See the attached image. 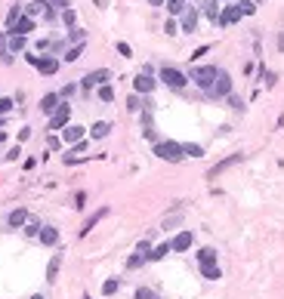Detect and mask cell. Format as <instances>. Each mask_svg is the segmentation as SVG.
<instances>
[{
	"instance_id": "obj_29",
	"label": "cell",
	"mask_w": 284,
	"mask_h": 299,
	"mask_svg": "<svg viewBox=\"0 0 284 299\" xmlns=\"http://www.w3.org/2000/svg\"><path fill=\"white\" fill-rule=\"evenodd\" d=\"M183 154L186 157H204V148L195 145V142H183Z\"/></svg>"
},
{
	"instance_id": "obj_14",
	"label": "cell",
	"mask_w": 284,
	"mask_h": 299,
	"mask_svg": "<svg viewBox=\"0 0 284 299\" xmlns=\"http://www.w3.org/2000/svg\"><path fill=\"white\" fill-rule=\"evenodd\" d=\"M62 139H65V142H71V145L84 142V126H77V123H68L65 130H62Z\"/></svg>"
},
{
	"instance_id": "obj_33",
	"label": "cell",
	"mask_w": 284,
	"mask_h": 299,
	"mask_svg": "<svg viewBox=\"0 0 284 299\" xmlns=\"http://www.w3.org/2000/svg\"><path fill=\"white\" fill-rule=\"evenodd\" d=\"M68 40H71L74 47H77V43H84V40H87V31H84V28H71V31H68Z\"/></svg>"
},
{
	"instance_id": "obj_51",
	"label": "cell",
	"mask_w": 284,
	"mask_h": 299,
	"mask_svg": "<svg viewBox=\"0 0 284 299\" xmlns=\"http://www.w3.org/2000/svg\"><path fill=\"white\" fill-rule=\"evenodd\" d=\"M25 62H28V65H34V68H37V62H40V56H34V53H28V56H25Z\"/></svg>"
},
{
	"instance_id": "obj_58",
	"label": "cell",
	"mask_w": 284,
	"mask_h": 299,
	"mask_svg": "<svg viewBox=\"0 0 284 299\" xmlns=\"http://www.w3.org/2000/svg\"><path fill=\"white\" fill-rule=\"evenodd\" d=\"M84 299H93V296H87V293H84Z\"/></svg>"
},
{
	"instance_id": "obj_46",
	"label": "cell",
	"mask_w": 284,
	"mask_h": 299,
	"mask_svg": "<svg viewBox=\"0 0 284 299\" xmlns=\"http://www.w3.org/2000/svg\"><path fill=\"white\" fill-rule=\"evenodd\" d=\"M118 53H121V56H127V59H130V56H133V50H130V43H124V40L118 43Z\"/></svg>"
},
{
	"instance_id": "obj_44",
	"label": "cell",
	"mask_w": 284,
	"mask_h": 299,
	"mask_svg": "<svg viewBox=\"0 0 284 299\" xmlns=\"http://www.w3.org/2000/svg\"><path fill=\"white\" fill-rule=\"evenodd\" d=\"M136 253H142V256H149V253H152V240H139V244H136Z\"/></svg>"
},
{
	"instance_id": "obj_30",
	"label": "cell",
	"mask_w": 284,
	"mask_h": 299,
	"mask_svg": "<svg viewBox=\"0 0 284 299\" xmlns=\"http://www.w3.org/2000/svg\"><path fill=\"white\" fill-rule=\"evenodd\" d=\"M201 274L207 281H220L222 278V271H220V266H201Z\"/></svg>"
},
{
	"instance_id": "obj_22",
	"label": "cell",
	"mask_w": 284,
	"mask_h": 299,
	"mask_svg": "<svg viewBox=\"0 0 284 299\" xmlns=\"http://www.w3.org/2000/svg\"><path fill=\"white\" fill-rule=\"evenodd\" d=\"M108 133H111V123H105V120H96L90 126V136H93V139H105Z\"/></svg>"
},
{
	"instance_id": "obj_21",
	"label": "cell",
	"mask_w": 284,
	"mask_h": 299,
	"mask_svg": "<svg viewBox=\"0 0 284 299\" xmlns=\"http://www.w3.org/2000/svg\"><path fill=\"white\" fill-rule=\"evenodd\" d=\"M0 59H3V65L13 62V53H9V34L0 31Z\"/></svg>"
},
{
	"instance_id": "obj_11",
	"label": "cell",
	"mask_w": 284,
	"mask_h": 299,
	"mask_svg": "<svg viewBox=\"0 0 284 299\" xmlns=\"http://www.w3.org/2000/svg\"><path fill=\"white\" fill-rule=\"evenodd\" d=\"M28 219H31V216H28L25 207H16V210L6 216V225H9V228H25V225H28Z\"/></svg>"
},
{
	"instance_id": "obj_41",
	"label": "cell",
	"mask_w": 284,
	"mask_h": 299,
	"mask_svg": "<svg viewBox=\"0 0 284 299\" xmlns=\"http://www.w3.org/2000/svg\"><path fill=\"white\" fill-rule=\"evenodd\" d=\"M62 22H65L68 28H74V22H77V13H74V9H65V13H62Z\"/></svg>"
},
{
	"instance_id": "obj_49",
	"label": "cell",
	"mask_w": 284,
	"mask_h": 299,
	"mask_svg": "<svg viewBox=\"0 0 284 299\" xmlns=\"http://www.w3.org/2000/svg\"><path fill=\"white\" fill-rule=\"evenodd\" d=\"M229 105H232V108H238V111H241V108H244V105H241V99H238V96H235V93H232V96H229Z\"/></svg>"
},
{
	"instance_id": "obj_7",
	"label": "cell",
	"mask_w": 284,
	"mask_h": 299,
	"mask_svg": "<svg viewBox=\"0 0 284 299\" xmlns=\"http://www.w3.org/2000/svg\"><path fill=\"white\" fill-rule=\"evenodd\" d=\"M198 19H201V9L198 6H186L183 9V22H179V28H183V34H191L198 28Z\"/></svg>"
},
{
	"instance_id": "obj_39",
	"label": "cell",
	"mask_w": 284,
	"mask_h": 299,
	"mask_svg": "<svg viewBox=\"0 0 284 299\" xmlns=\"http://www.w3.org/2000/svg\"><path fill=\"white\" fill-rule=\"evenodd\" d=\"M99 99H102V102H111V99H115V90H111L108 84H102V87H99Z\"/></svg>"
},
{
	"instance_id": "obj_57",
	"label": "cell",
	"mask_w": 284,
	"mask_h": 299,
	"mask_svg": "<svg viewBox=\"0 0 284 299\" xmlns=\"http://www.w3.org/2000/svg\"><path fill=\"white\" fill-rule=\"evenodd\" d=\"M0 130H3V118H0Z\"/></svg>"
},
{
	"instance_id": "obj_6",
	"label": "cell",
	"mask_w": 284,
	"mask_h": 299,
	"mask_svg": "<svg viewBox=\"0 0 284 299\" xmlns=\"http://www.w3.org/2000/svg\"><path fill=\"white\" fill-rule=\"evenodd\" d=\"M155 87H158V80H155L152 74H136V77H133V93H136V96H149Z\"/></svg>"
},
{
	"instance_id": "obj_56",
	"label": "cell",
	"mask_w": 284,
	"mask_h": 299,
	"mask_svg": "<svg viewBox=\"0 0 284 299\" xmlns=\"http://www.w3.org/2000/svg\"><path fill=\"white\" fill-rule=\"evenodd\" d=\"M31 299H43V296H40V293H34V296H31Z\"/></svg>"
},
{
	"instance_id": "obj_13",
	"label": "cell",
	"mask_w": 284,
	"mask_h": 299,
	"mask_svg": "<svg viewBox=\"0 0 284 299\" xmlns=\"http://www.w3.org/2000/svg\"><path fill=\"white\" fill-rule=\"evenodd\" d=\"M241 157L244 154H232V157H225V160H220L217 167H210V173H207V179H217L222 170H229V167H235V164H241Z\"/></svg>"
},
{
	"instance_id": "obj_28",
	"label": "cell",
	"mask_w": 284,
	"mask_h": 299,
	"mask_svg": "<svg viewBox=\"0 0 284 299\" xmlns=\"http://www.w3.org/2000/svg\"><path fill=\"white\" fill-rule=\"evenodd\" d=\"M145 105H149V102H142V96H136V93L127 96V108L130 111H145Z\"/></svg>"
},
{
	"instance_id": "obj_27",
	"label": "cell",
	"mask_w": 284,
	"mask_h": 299,
	"mask_svg": "<svg viewBox=\"0 0 284 299\" xmlns=\"http://www.w3.org/2000/svg\"><path fill=\"white\" fill-rule=\"evenodd\" d=\"M25 9H28V19H34L37 13H47V0H31Z\"/></svg>"
},
{
	"instance_id": "obj_40",
	"label": "cell",
	"mask_w": 284,
	"mask_h": 299,
	"mask_svg": "<svg viewBox=\"0 0 284 299\" xmlns=\"http://www.w3.org/2000/svg\"><path fill=\"white\" fill-rule=\"evenodd\" d=\"M13 105H16V99H0V118H3V114H9V111H13Z\"/></svg>"
},
{
	"instance_id": "obj_18",
	"label": "cell",
	"mask_w": 284,
	"mask_h": 299,
	"mask_svg": "<svg viewBox=\"0 0 284 299\" xmlns=\"http://www.w3.org/2000/svg\"><path fill=\"white\" fill-rule=\"evenodd\" d=\"M37 71L40 74H56V71H59V59H56V56H40Z\"/></svg>"
},
{
	"instance_id": "obj_55",
	"label": "cell",
	"mask_w": 284,
	"mask_h": 299,
	"mask_svg": "<svg viewBox=\"0 0 284 299\" xmlns=\"http://www.w3.org/2000/svg\"><path fill=\"white\" fill-rule=\"evenodd\" d=\"M3 139H6V133H3V130H0V142H3Z\"/></svg>"
},
{
	"instance_id": "obj_23",
	"label": "cell",
	"mask_w": 284,
	"mask_h": 299,
	"mask_svg": "<svg viewBox=\"0 0 284 299\" xmlns=\"http://www.w3.org/2000/svg\"><path fill=\"white\" fill-rule=\"evenodd\" d=\"M204 16L220 22V0H204Z\"/></svg>"
},
{
	"instance_id": "obj_37",
	"label": "cell",
	"mask_w": 284,
	"mask_h": 299,
	"mask_svg": "<svg viewBox=\"0 0 284 299\" xmlns=\"http://www.w3.org/2000/svg\"><path fill=\"white\" fill-rule=\"evenodd\" d=\"M81 53H84V43H77V47H71L65 53V62H77V59H81Z\"/></svg>"
},
{
	"instance_id": "obj_34",
	"label": "cell",
	"mask_w": 284,
	"mask_h": 299,
	"mask_svg": "<svg viewBox=\"0 0 284 299\" xmlns=\"http://www.w3.org/2000/svg\"><path fill=\"white\" fill-rule=\"evenodd\" d=\"M118 287H121L118 278H108L105 284H102V293H105V296H115V293H118Z\"/></svg>"
},
{
	"instance_id": "obj_35",
	"label": "cell",
	"mask_w": 284,
	"mask_h": 299,
	"mask_svg": "<svg viewBox=\"0 0 284 299\" xmlns=\"http://www.w3.org/2000/svg\"><path fill=\"white\" fill-rule=\"evenodd\" d=\"M47 6L53 9V13H59V9L65 13V9H71V0H47Z\"/></svg>"
},
{
	"instance_id": "obj_8",
	"label": "cell",
	"mask_w": 284,
	"mask_h": 299,
	"mask_svg": "<svg viewBox=\"0 0 284 299\" xmlns=\"http://www.w3.org/2000/svg\"><path fill=\"white\" fill-rule=\"evenodd\" d=\"M108 77H111V71H108V68H99V71H90L87 77H81V90H93V87H102Z\"/></svg>"
},
{
	"instance_id": "obj_38",
	"label": "cell",
	"mask_w": 284,
	"mask_h": 299,
	"mask_svg": "<svg viewBox=\"0 0 284 299\" xmlns=\"http://www.w3.org/2000/svg\"><path fill=\"white\" fill-rule=\"evenodd\" d=\"M133 299H161V296H158L155 290H149V287H139V290H136V296Z\"/></svg>"
},
{
	"instance_id": "obj_42",
	"label": "cell",
	"mask_w": 284,
	"mask_h": 299,
	"mask_svg": "<svg viewBox=\"0 0 284 299\" xmlns=\"http://www.w3.org/2000/svg\"><path fill=\"white\" fill-rule=\"evenodd\" d=\"M25 235H28V238H37V235H40V222H31V219H28V225H25Z\"/></svg>"
},
{
	"instance_id": "obj_2",
	"label": "cell",
	"mask_w": 284,
	"mask_h": 299,
	"mask_svg": "<svg viewBox=\"0 0 284 299\" xmlns=\"http://www.w3.org/2000/svg\"><path fill=\"white\" fill-rule=\"evenodd\" d=\"M217 74H220V68H213V65H198V68H191V74H189V80L191 84H198L204 93L213 87V80H217Z\"/></svg>"
},
{
	"instance_id": "obj_45",
	"label": "cell",
	"mask_w": 284,
	"mask_h": 299,
	"mask_svg": "<svg viewBox=\"0 0 284 299\" xmlns=\"http://www.w3.org/2000/svg\"><path fill=\"white\" fill-rule=\"evenodd\" d=\"M84 201H87V191H77L74 194V207H77V210H84Z\"/></svg>"
},
{
	"instance_id": "obj_5",
	"label": "cell",
	"mask_w": 284,
	"mask_h": 299,
	"mask_svg": "<svg viewBox=\"0 0 284 299\" xmlns=\"http://www.w3.org/2000/svg\"><path fill=\"white\" fill-rule=\"evenodd\" d=\"M68 118H71V105L62 102V105L50 114V130H65V126H68Z\"/></svg>"
},
{
	"instance_id": "obj_17",
	"label": "cell",
	"mask_w": 284,
	"mask_h": 299,
	"mask_svg": "<svg viewBox=\"0 0 284 299\" xmlns=\"http://www.w3.org/2000/svg\"><path fill=\"white\" fill-rule=\"evenodd\" d=\"M59 105H62V99H59V93H47V96L40 99V111L47 114V118H50V114H53L56 108H59Z\"/></svg>"
},
{
	"instance_id": "obj_47",
	"label": "cell",
	"mask_w": 284,
	"mask_h": 299,
	"mask_svg": "<svg viewBox=\"0 0 284 299\" xmlns=\"http://www.w3.org/2000/svg\"><path fill=\"white\" fill-rule=\"evenodd\" d=\"M164 31H167V34H176V31H179V25H176V19H167V25H164Z\"/></svg>"
},
{
	"instance_id": "obj_54",
	"label": "cell",
	"mask_w": 284,
	"mask_h": 299,
	"mask_svg": "<svg viewBox=\"0 0 284 299\" xmlns=\"http://www.w3.org/2000/svg\"><path fill=\"white\" fill-rule=\"evenodd\" d=\"M149 3H152V6H164V0H149Z\"/></svg>"
},
{
	"instance_id": "obj_16",
	"label": "cell",
	"mask_w": 284,
	"mask_h": 299,
	"mask_svg": "<svg viewBox=\"0 0 284 299\" xmlns=\"http://www.w3.org/2000/svg\"><path fill=\"white\" fill-rule=\"evenodd\" d=\"M105 216H108V207H99L96 213H90V216H87V222L81 225V238H84V235H90V228H93L99 219H105Z\"/></svg>"
},
{
	"instance_id": "obj_32",
	"label": "cell",
	"mask_w": 284,
	"mask_h": 299,
	"mask_svg": "<svg viewBox=\"0 0 284 299\" xmlns=\"http://www.w3.org/2000/svg\"><path fill=\"white\" fill-rule=\"evenodd\" d=\"M25 50V37H19V34H9V53H22Z\"/></svg>"
},
{
	"instance_id": "obj_53",
	"label": "cell",
	"mask_w": 284,
	"mask_h": 299,
	"mask_svg": "<svg viewBox=\"0 0 284 299\" xmlns=\"http://www.w3.org/2000/svg\"><path fill=\"white\" fill-rule=\"evenodd\" d=\"M19 154H22V151H19V145H16V148H9V151H6V160H16Z\"/></svg>"
},
{
	"instance_id": "obj_4",
	"label": "cell",
	"mask_w": 284,
	"mask_h": 299,
	"mask_svg": "<svg viewBox=\"0 0 284 299\" xmlns=\"http://www.w3.org/2000/svg\"><path fill=\"white\" fill-rule=\"evenodd\" d=\"M207 96H210V99H222V96L229 99V96H232V74H229V71H220L217 80H213V87L207 90Z\"/></svg>"
},
{
	"instance_id": "obj_36",
	"label": "cell",
	"mask_w": 284,
	"mask_h": 299,
	"mask_svg": "<svg viewBox=\"0 0 284 299\" xmlns=\"http://www.w3.org/2000/svg\"><path fill=\"white\" fill-rule=\"evenodd\" d=\"M149 262V256H142V253H133V256L127 259V269H139V266H145Z\"/></svg>"
},
{
	"instance_id": "obj_15",
	"label": "cell",
	"mask_w": 284,
	"mask_h": 299,
	"mask_svg": "<svg viewBox=\"0 0 284 299\" xmlns=\"http://www.w3.org/2000/svg\"><path fill=\"white\" fill-rule=\"evenodd\" d=\"M31 31H34V19H28V16H22V19L16 22V25H13V28L6 31V34H19V37H28Z\"/></svg>"
},
{
	"instance_id": "obj_12",
	"label": "cell",
	"mask_w": 284,
	"mask_h": 299,
	"mask_svg": "<svg viewBox=\"0 0 284 299\" xmlns=\"http://www.w3.org/2000/svg\"><path fill=\"white\" fill-rule=\"evenodd\" d=\"M40 244L43 247H56V244H59V228H56V225H40Z\"/></svg>"
},
{
	"instance_id": "obj_24",
	"label": "cell",
	"mask_w": 284,
	"mask_h": 299,
	"mask_svg": "<svg viewBox=\"0 0 284 299\" xmlns=\"http://www.w3.org/2000/svg\"><path fill=\"white\" fill-rule=\"evenodd\" d=\"M19 19H22V3H13V6H9V13H6V31L13 28Z\"/></svg>"
},
{
	"instance_id": "obj_26",
	"label": "cell",
	"mask_w": 284,
	"mask_h": 299,
	"mask_svg": "<svg viewBox=\"0 0 284 299\" xmlns=\"http://www.w3.org/2000/svg\"><path fill=\"white\" fill-rule=\"evenodd\" d=\"M164 6L170 9V16H183V9L189 6L186 0H164Z\"/></svg>"
},
{
	"instance_id": "obj_10",
	"label": "cell",
	"mask_w": 284,
	"mask_h": 299,
	"mask_svg": "<svg viewBox=\"0 0 284 299\" xmlns=\"http://www.w3.org/2000/svg\"><path fill=\"white\" fill-rule=\"evenodd\" d=\"M191 244H195V235H191L189 228H183V232H179L173 240H170V250H173V253H186Z\"/></svg>"
},
{
	"instance_id": "obj_1",
	"label": "cell",
	"mask_w": 284,
	"mask_h": 299,
	"mask_svg": "<svg viewBox=\"0 0 284 299\" xmlns=\"http://www.w3.org/2000/svg\"><path fill=\"white\" fill-rule=\"evenodd\" d=\"M155 157L167 160V164H179L186 154H183V142H170V139H161L155 142Z\"/></svg>"
},
{
	"instance_id": "obj_31",
	"label": "cell",
	"mask_w": 284,
	"mask_h": 299,
	"mask_svg": "<svg viewBox=\"0 0 284 299\" xmlns=\"http://www.w3.org/2000/svg\"><path fill=\"white\" fill-rule=\"evenodd\" d=\"M238 9H241V16H253L256 13V0H238Z\"/></svg>"
},
{
	"instance_id": "obj_43",
	"label": "cell",
	"mask_w": 284,
	"mask_h": 299,
	"mask_svg": "<svg viewBox=\"0 0 284 299\" xmlns=\"http://www.w3.org/2000/svg\"><path fill=\"white\" fill-rule=\"evenodd\" d=\"M74 93H77V84H68V87H62V93H59V99L65 102L68 96H74Z\"/></svg>"
},
{
	"instance_id": "obj_52",
	"label": "cell",
	"mask_w": 284,
	"mask_h": 299,
	"mask_svg": "<svg viewBox=\"0 0 284 299\" xmlns=\"http://www.w3.org/2000/svg\"><path fill=\"white\" fill-rule=\"evenodd\" d=\"M207 50H210V47H201V50H195V53H191V59H195V62H198V59H201V56H207Z\"/></svg>"
},
{
	"instance_id": "obj_20",
	"label": "cell",
	"mask_w": 284,
	"mask_h": 299,
	"mask_svg": "<svg viewBox=\"0 0 284 299\" xmlns=\"http://www.w3.org/2000/svg\"><path fill=\"white\" fill-rule=\"evenodd\" d=\"M198 266H217V250L213 247H201L198 250Z\"/></svg>"
},
{
	"instance_id": "obj_25",
	"label": "cell",
	"mask_w": 284,
	"mask_h": 299,
	"mask_svg": "<svg viewBox=\"0 0 284 299\" xmlns=\"http://www.w3.org/2000/svg\"><path fill=\"white\" fill-rule=\"evenodd\" d=\"M170 253V244H158V247H152V253H149V262H161L164 256Z\"/></svg>"
},
{
	"instance_id": "obj_50",
	"label": "cell",
	"mask_w": 284,
	"mask_h": 299,
	"mask_svg": "<svg viewBox=\"0 0 284 299\" xmlns=\"http://www.w3.org/2000/svg\"><path fill=\"white\" fill-rule=\"evenodd\" d=\"M62 142L59 139H56V136H50V139H47V148H50V151H56V148H59Z\"/></svg>"
},
{
	"instance_id": "obj_48",
	"label": "cell",
	"mask_w": 284,
	"mask_h": 299,
	"mask_svg": "<svg viewBox=\"0 0 284 299\" xmlns=\"http://www.w3.org/2000/svg\"><path fill=\"white\" fill-rule=\"evenodd\" d=\"M31 139V126H22L19 130V142H28Z\"/></svg>"
},
{
	"instance_id": "obj_19",
	"label": "cell",
	"mask_w": 284,
	"mask_h": 299,
	"mask_svg": "<svg viewBox=\"0 0 284 299\" xmlns=\"http://www.w3.org/2000/svg\"><path fill=\"white\" fill-rule=\"evenodd\" d=\"M59 269H62V253H53V259H50V266H47V281L50 284L59 278Z\"/></svg>"
},
{
	"instance_id": "obj_3",
	"label": "cell",
	"mask_w": 284,
	"mask_h": 299,
	"mask_svg": "<svg viewBox=\"0 0 284 299\" xmlns=\"http://www.w3.org/2000/svg\"><path fill=\"white\" fill-rule=\"evenodd\" d=\"M158 77H161L170 90H186V84H189V74H183L179 68H170V65H164L161 71H158Z\"/></svg>"
},
{
	"instance_id": "obj_9",
	"label": "cell",
	"mask_w": 284,
	"mask_h": 299,
	"mask_svg": "<svg viewBox=\"0 0 284 299\" xmlns=\"http://www.w3.org/2000/svg\"><path fill=\"white\" fill-rule=\"evenodd\" d=\"M238 19H241V9H238V3H229V6L220 9V22H217V25L220 28H229V25H235Z\"/></svg>"
}]
</instances>
